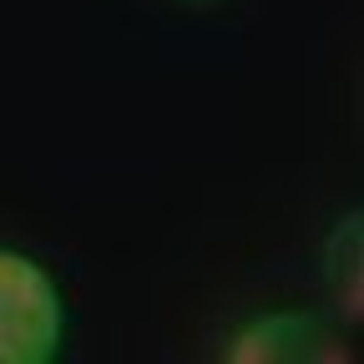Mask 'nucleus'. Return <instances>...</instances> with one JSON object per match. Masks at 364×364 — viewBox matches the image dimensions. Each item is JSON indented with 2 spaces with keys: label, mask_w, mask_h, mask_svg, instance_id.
Instances as JSON below:
<instances>
[{
  "label": "nucleus",
  "mask_w": 364,
  "mask_h": 364,
  "mask_svg": "<svg viewBox=\"0 0 364 364\" xmlns=\"http://www.w3.org/2000/svg\"><path fill=\"white\" fill-rule=\"evenodd\" d=\"M66 334L56 279L26 253L0 248V364H46Z\"/></svg>",
  "instance_id": "obj_1"
},
{
  "label": "nucleus",
  "mask_w": 364,
  "mask_h": 364,
  "mask_svg": "<svg viewBox=\"0 0 364 364\" xmlns=\"http://www.w3.org/2000/svg\"><path fill=\"white\" fill-rule=\"evenodd\" d=\"M228 359H349V349L314 314H268L233 339Z\"/></svg>",
  "instance_id": "obj_2"
},
{
  "label": "nucleus",
  "mask_w": 364,
  "mask_h": 364,
  "mask_svg": "<svg viewBox=\"0 0 364 364\" xmlns=\"http://www.w3.org/2000/svg\"><path fill=\"white\" fill-rule=\"evenodd\" d=\"M329 289L349 318H359V213H349L329 238Z\"/></svg>",
  "instance_id": "obj_3"
}]
</instances>
